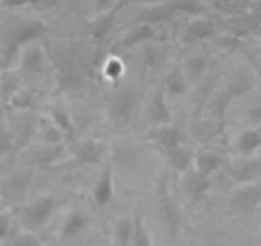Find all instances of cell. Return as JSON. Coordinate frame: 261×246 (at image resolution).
I'll return each instance as SVG.
<instances>
[{
	"label": "cell",
	"mask_w": 261,
	"mask_h": 246,
	"mask_svg": "<svg viewBox=\"0 0 261 246\" xmlns=\"http://www.w3.org/2000/svg\"><path fill=\"white\" fill-rule=\"evenodd\" d=\"M220 159L213 153H201L196 158V170L201 175L210 176L219 168Z\"/></svg>",
	"instance_id": "obj_15"
},
{
	"label": "cell",
	"mask_w": 261,
	"mask_h": 246,
	"mask_svg": "<svg viewBox=\"0 0 261 246\" xmlns=\"http://www.w3.org/2000/svg\"><path fill=\"white\" fill-rule=\"evenodd\" d=\"M149 117L150 120L156 126L172 123V115H170L169 108H168L167 100H165L164 90H159L154 95V99L149 108Z\"/></svg>",
	"instance_id": "obj_5"
},
{
	"label": "cell",
	"mask_w": 261,
	"mask_h": 246,
	"mask_svg": "<svg viewBox=\"0 0 261 246\" xmlns=\"http://www.w3.org/2000/svg\"><path fill=\"white\" fill-rule=\"evenodd\" d=\"M105 75H107L109 79H118V77L122 75L123 72V64L119 59H110L108 60V63L105 64L104 68Z\"/></svg>",
	"instance_id": "obj_24"
},
{
	"label": "cell",
	"mask_w": 261,
	"mask_h": 246,
	"mask_svg": "<svg viewBox=\"0 0 261 246\" xmlns=\"http://www.w3.org/2000/svg\"><path fill=\"white\" fill-rule=\"evenodd\" d=\"M152 29H151V24L149 23H144L142 26L136 27L134 31L130 32L122 42H120V46L123 47H129V46H134V45L139 44V42L145 41V40L150 39L152 36Z\"/></svg>",
	"instance_id": "obj_17"
},
{
	"label": "cell",
	"mask_w": 261,
	"mask_h": 246,
	"mask_svg": "<svg viewBox=\"0 0 261 246\" xmlns=\"http://www.w3.org/2000/svg\"><path fill=\"white\" fill-rule=\"evenodd\" d=\"M165 90L172 95H180L186 91V76L182 69L174 68L165 79Z\"/></svg>",
	"instance_id": "obj_16"
},
{
	"label": "cell",
	"mask_w": 261,
	"mask_h": 246,
	"mask_svg": "<svg viewBox=\"0 0 261 246\" xmlns=\"http://www.w3.org/2000/svg\"><path fill=\"white\" fill-rule=\"evenodd\" d=\"M183 187L188 196L192 199H201L210 187V177L195 170L186 176L183 180Z\"/></svg>",
	"instance_id": "obj_6"
},
{
	"label": "cell",
	"mask_w": 261,
	"mask_h": 246,
	"mask_svg": "<svg viewBox=\"0 0 261 246\" xmlns=\"http://www.w3.org/2000/svg\"><path fill=\"white\" fill-rule=\"evenodd\" d=\"M113 192H114V190H113L112 168L107 167L95 183L92 196H94L95 203L99 207H105L112 202Z\"/></svg>",
	"instance_id": "obj_4"
},
{
	"label": "cell",
	"mask_w": 261,
	"mask_h": 246,
	"mask_svg": "<svg viewBox=\"0 0 261 246\" xmlns=\"http://www.w3.org/2000/svg\"><path fill=\"white\" fill-rule=\"evenodd\" d=\"M74 155L82 164H100L105 155V145L104 142L87 140L77 145L74 149Z\"/></svg>",
	"instance_id": "obj_3"
},
{
	"label": "cell",
	"mask_w": 261,
	"mask_h": 246,
	"mask_svg": "<svg viewBox=\"0 0 261 246\" xmlns=\"http://www.w3.org/2000/svg\"><path fill=\"white\" fill-rule=\"evenodd\" d=\"M87 226V218L80 212H72L64 220L62 227V236L64 238H73L82 232Z\"/></svg>",
	"instance_id": "obj_11"
},
{
	"label": "cell",
	"mask_w": 261,
	"mask_h": 246,
	"mask_svg": "<svg viewBox=\"0 0 261 246\" xmlns=\"http://www.w3.org/2000/svg\"><path fill=\"white\" fill-rule=\"evenodd\" d=\"M214 34V26L206 19H200L195 21L186 29L183 40L186 42H196L200 40H204L210 37Z\"/></svg>",
	"instance_id": "obj_9"
},
{
	"label": "cell",
	"mask_w": 261,
	"mask_h": 246,
	"mask_svg": "<svg viewBox=\"0 0 261 246\" xmlns=\"http://www.w3.org/2000/svg\"><path fill=\"white\" fill-rule=\"evenodd\" d=\"M152 140L158 145H160L165 152H168L169 149L180 144V134L174 126H172V123L163 125L152 132Z\"/></svg>",
	"instance_id": "obj_7"
},
{
	"label": "cell",
	"mask_w": 261,
	"mask_h": 246,
	"mask_svg": "<svg viewBox=\"0 0 261 246\" xmlns=\"http://www.w3.org/2000/svg\"><path fill=\"white\" fill-rule=\"evenodd\" d=\"M11 246H42L37 238L31 235H21L13 241Z\"/></svg>",
	"instance_id": "obj_25"
},
{
	"label": "cell",
	"mask_w": 261,
	"mask_h": 246,
	"mask_svg": "<svg viewBox=\"0 0 261 246\" xmlns=\"http://www.w3.org/2000/svg\"><path fill=\"white\" fill-rule=\"evenodd\" d=\"M135 231V219L122 218L118 220L114 230V241L117 246H129Z\"/></svg>",
	"instance_id": "obj_14"
},
{
	"label": "cell",
	"mask_w": 261,
	"mask_h": 246,
	"mask_svg": "<svg viewBox=\"0 0 261 246\" xmlns=\"http://www.w3.org/2000/svg\"><path fill=\"white\" fill-rule=\"evenodd\" d=\"M163 210H164L165 219H167L170 232L177 230L178 222H179V212H178L177 203L172 198H164V200H163Z\"/></svg>",
	"instance_id": "obj_19"
},
{
	"label": "cell",
	"mask_w": 261,
	"mask_h": 246,
	"mask_svg": "<svg viewBox=\"0 0 261 246\" xmlns=\"http://www.w3.org/2000/svg\"><path fill=\"white\" fill-rule=\"evenodd\" d=\"M232 176L243 183L255 182L261 177V160H248L240 163L232 169Z\"/></svg>",
	"instance_id": "obj_8"
},
{
	"label": "cell",
	"mask_w": 261,
	"mask_h": 246,
	"mask_svg": "<svg viewBox=\"0 0 261 246\" xmlns=\"http://www.w3.org/2000/svg\"><path fill=\"white\" fill-rule=\"evenodd\" d=\"M108 0H97V7L99 8H104L105 6H107Z\"/></svg>",
	"instance_id": "obj_27"
},
{
	"label": "cell",
	"mask_w": 261,
	"mask_h": 246,
	"mask_svg": "<svg viewBox=\"0 0 261 246\" xmlns=\"http://www.w3.org/2000/svg\"><path fill=\"white\" fill-rule=\"evenodd\" d=\"M261 147V132L255 129H247L238 136L237 149L243 154H251Z\"/></svg>",
	"instance_id": "obj_13"
},
{
	"label": "cell",
	"mask_w": 261,
	"mask_h": 246,
	"mask_svg": "<svg viewBox=\"0 0 261 246\" xmlns=\"http://www.w3.org/2000/svg\"><path fill=\"white\" fill-rule=\"evenodd\" d=\"M54 212V199L51 196H41L24 208L23 215L32 226H42L50 219Z\"/></svg>",
	"instance_id": "obj_1"
},
{
	"label": "cell",
	"mask_w": 261,
	"mask_h": 246,
	"mask_svg": "<svg viewBox=\"0 0 261 246\" xmlns=\"http://www.w3.org/2000/svg\"><path fill=\"white\" fill-rule=\"evenodd\" d=\"M167 155L169 158L172 167L175 170H178V172H187L191 163H192V154H191V152L186 149V147H183L180 144L168 150Z\"/></svg>",
	"instance_id": "obj_12"
},
{
	"label": "cell",
	"mask_w": 261,
	"mask_h": 246,
	"mask_svg": "<svg viewBox=\"0 0 261 246\" xmlns=\"http://www.w3.org/2000/svg\"><path fill=\"white\" fill-rule=\"evenodd\" d=\"M129 246H152L149 232L140 217L135 218V231Z\"/></svg>",
	"instance_id": "obj_21"
},
{
	"label": "cell",
	"mask_w": 261,
	"mask_h": 246,
	"mask_svg": "<svg viewBox=\"0 0 261 246\" xmlns=\"http://www.w3.org/2000/svg\"><path fill=\"white\" fill-rule=\"evenodd\" d=\"M53 119H54L55 125H57V127L60 131L69 132V134L73 132V126H72V122L71 119H69L68 114L65 112H63L62 109L53 110Z\"/></svg>",
	"instance_id": "obj_23"
},
{
	"label": "cell",
	"mask_w": 261,
	"mask_h": 246,
	"mask_svg": "<svg viewBox=\"0 0 261 246\" xmlns=\"http://www.w3.org/2000/svg\"><path fill=\"white\" fill-rule=\"evenodd\" d=\"M115 14H117V7L114 9L109 12L108 14H105L101 19H99L96 24L94 26V30H92V36L96 41H101L105 36H107L108 31L112 27L113 22H114Z\"/></svg>",
	"instance_id": "obj_20"
},
{
	"label": "cell",
	"mask_w": 261,
	"mask_h": 246,
	"mask_svg": "<svg viewBox=\"0 0 261 246\" xmlns=\"http://www.w3.org/2000/svg\"><path fill=\"white\" fill-rule=\"evenodd\" d=\"M24 66L29 71L35 72V73L41 71L42 66H44V57H42L41 50L34 49L29 52V54L26 55V59H24Z\"/></svg>",
	"instance_id": "obj_22"
},
{
	"label": "cell",
	"mask_w": 261,
	"mask_h": 246,
	"mask_svg": "<svg viewBox=\"0 0 261 246\" xmlns=\"http://www.w3.org/2000/svg\"><path fill=\"white\" fill-rule=\"evenodd\" d=\"M206 69V60L202 57H195L191 58L186 64L185 68V76L186 79L190 81H195V80L200 79L202 73Z\"/></svg>",
	"instance_id": "obj_18"
},
{
	"label": "cell",
	"mask_w": 261,
	"mask_h": 246,
	"mask_svg": "<svg viewBox=\"0 0 261 246\" xmlns=\"http://www.w3.org/2000/svg\"><path fill=\"white\" fill-rule=\"evenodd\" d=\"M261 203V185L250 182L245 183L234 195H233V204L243 212H251L256 209Z\"/></svg>",
	"instance_id": "obj_2"
},
{
	"label": "cell",
	"mask_w": 261,
	"mask_h": 246,
	"mask_svg": "<svg viewBox=\"0 0 261 246\" xmlns=\"http://www.w3.org/2000/svg\"><path fill=\"white\" fill-rule=\"evenodd\" d=\"M30 0H6V3L8 6L12 7H18V6H23V4L29 3Z\"/></svg>",
	"instance_id": "obj_26"
},
{
	"label": "cell",
	"mask_w": 261,
	"mask_h": 246,
	"mask_svg": "<svg viewBox=\"0 0 261 246\" xmlns=\"http://www.w3.org/2000/svg\"><path fill=\"white\" fill-rule=\"evenodd\" d=\"M134 94L129 91H123L118 94L113 100V112L117 115L118 119L127 122L134 110Z\"/></svg>",
	"instance_id": "obj_10"
}]
</instances>
